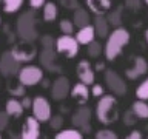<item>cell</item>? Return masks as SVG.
Returning a JSON list of instances; mask_svg holds the SVG:
<instances>
[{
  "instance_id": "16",
  "label": "cell",
  "mask_w": 148,
  "mask_h": 139,
  "mask_svg": "<svg viewBox=\"0 0 148 139\" xmlns=\"http://www.w3.org/2000/svg\"><path fill=\"white\" fill-rule=\"evenodd\" d=\"M69 94H71V97L74 100H77L79 104H82V105H85L88 102V99H90V90H88V85H85V83H82V82L76 83V85L71 88Z\"/></svg>"
},
{
  "instance_id": "1",
  "label": "cell",
  "mask_w": 148,
  "mask_h": 139,
  "mask_svg": "<svg viewBox=\"0 0 148 139\" xmlns=\"http://www.w3.org/2000/svg\"><path fill=\"white\" fill-rule=\"evenodd\" d=\"M16 31L20 40L25 42H36L39 39L37 31V12L36 9H26L17 17Z\"/></svg>"
},
{
  "instance_id": "27",
  "label": "cell",
  "mask_w": 148,
  "mask_h": 139,
  "mask_svg": "<svg viewBox=\"0 0 148 139\" xmlns=\"http://www.w3.org/2000/svg\"><path fill=\"white\" fill-rule=\"evenodd\" d=\"M25 88L26 87H23L20 82L9 83V85H8V93L12 97H23V96H25Z\"/></svg>"
},
{
  "instance_id": "44",
  "label": "cell",
  "mask_w": 148,
  "mask_h": 139,
  "mask_svg": "<svg viewBox=\"0 0 148 139\" xmlns=\"http://www.w3.org/2000/svg\"><path fill=\"white\" fill-rule=\"evenodd\" d=\"M145 40H147V43H148V30L145 31Z\"/></svg>"
},
{
  "instance_id": "4",
  "label": "cell",
  "mask_w": 148,
  "mask_h": 139,
  "mask_svg": "<svg viewBox=\"0 0 148 139\" xmlns=\"http://www.w3.org/2000/svg\"><path fill=\"white\" fill-rule=\"evenodd\" d=\"M37 53H39V50L34 45V42H25V40H22L20 43L14 45V48L11 50V54L14 56V59L18 63H25V62L28 63L31 60H34Z\"/></svg>"
},
{
  "instance_id": "9",
  "label": "cell",
  "mask_w": 148,
  "mask_h": 139,
  "mask_svg": "<svg viewBox=\"0 0 148 139\" xmlns=\"http://www.w3.org/2000/svg\"><path fill=\"white\" fill-rule=\"evenodd\" d=\"M105 83L108 87V90H111L113 94H116V96H125L128 91L125 81L114 70H105Z\"/></svg>"
},
{
  "instance_id": "24",
  "label": "cell",
  "mask_w": 148,
  "mask_h": 139,
  "mask_svg": "<svg viewBox=\"0 0 148 139\" xmlns=\"http://www.w3.org/2000/svg\"><path fill=\"white\" fill-rule=\"evenodd\" d=\"M57 14H59V9L56 3L46 2L43 5V20L45 22H54L57 19Z\"/></svg>"
},
{
  "instance_id": "3",
  "label": "cell",
  "mask_w": 148,
  "mask_h": 139,
  "mask_svg": "<svg viewBox=\"0 0 148 139\" xmlns=\"http://www.w3.org/2000/svg\"><path fill=\"white\" fill-rule=\"evenodd\" d=\"M96 118L100 124L111 125L119 119V104L113 94H103L96 105Z\"/></svg>"
},
{
  "instance_id": "10",
  "label": "cell",
  "mask_w": 148,
  "mask_h": 139,
  "mask_svg": "<svg viewBox=\"0 0 148 139\" xmlns=\"http://www.w3.org/2000/svg\"><path fill=\"white\" fill-rule=\"evenodd\" d=\"M40 65L49 73H60L62 68L57 62V51L56 48H42L39 53Z\"/></svg>"
},
{
  "instance_id": "14",
  "label": "cell",
  "mask_w": 148,
  "mask_h": 139,
  "mask_svg": "<svg viewBox=\"0 0 148 139\" xmlns=\"http://www.w3.org/2000/svg\"><path fill=\"white\" fill-rule=\"evenodd\" d=\"M147 71H148V62L145 60V57L137 56V57H134L133 65L125 71V76H127L130 81H136V79L145 76Z\"/></svg>"
},
{
  "instance_id": "46",
  "label": "cell",
  "mask_w": 148,
  "mask_h": 139,
  "mask_svg": "<svg viewBox=\"0 0 148 139\" xmlns=\"http://www.w3.org/2000/svg\"><path fill=\"white\" fill-rule=\"evenodd\" d=\"M0 23H2V17H0Z\"/></svg>"
},
{
  "instance_id": "13",
  "label": "cell",
  "mask_w": 148,
  "mask_h": 139,
  "mask_svg": "<svg viewBox=\"0 0 148 139\" xmlns=\"http://www.w3.org/2000/svg\"><path fill=\"white\" fill-rule=\"evenodd\" d=\"M20 139H40V122L32 116H28L20 130Z\"/></svg>"
},
{
  "instance_id": "39",
  "label": "cell",
  "mask_w": 148,
  "mask_h": 139,
  "mask_svg": "<svg viewBox=\"0 0 148 139\" xmlns=\"http://www.w3.org/2000/svg\"><path fill=\"white\" fill-rule=\"evenodd\" d=\"M45 3H46V0H29L31 9H40V8H43Z\"/></svg>"
},
{
  "instance_id": "21",
  "label": "cell",
  "mask_w": 148,
  "mask_h": 139,
  "mask_svg": "<svg viewBox=\"0 0 148 139\" xmlns=\"http://www.w3.org/2000/svg\"><path fill=\"white\" fill-rule=\"evenodd\" d=\"M5 113H6L9 118H20L23 114V107L20 104V100L16 99V97L8 99L6 105H5Z\"/></svg>"
},
{
  "instance_id": "25",
  "label": "cell",
  "mask_w": 148,
  "mask_h": 139,
  "mask_svg": "<svg viewBox=\"0 0 148 139\" xmlns=\"http://www.w3.org/2000/svg\"><path fill=\"white\" fill-rule=\"evenodd\" d=\"M54 139H83V134L77 128H65L59 130Z\"/></svg>"
},
{
  "instance_id": "31",
  "label": "cell",
  "mask_w": 148,
  "mask_h": 139,
  "mask_svg": "<svg viewBox=\"0 0 148 139\" xmlns=\"http://www.w3.org/2000/svg\"><path fill=\"white\" fill-rule=\"evenodd\" d=\"M96 139H119L117 133H114L113 130H108V128H103V130H99L96 133Z\"/></svg>"
},
{
  "instance_id": "11",
  "label": "cell",
  "mask_w": 148,
  "mask_h": 139,
  "mask_svg": "<svg viewBox=\"0 0 148 139\" xmlns=\"http://www.w3.org/2000/svg\"><path fill=\"white\" fill-rule=\"evenodd\" d=\"M20 63L14 59V56L11 54V51H5V53L0 56V73L5 77H11L16 76L20 71Z\"/></svg>"
},
{
  "instance_id": "36",
  "label": "cell",
  "mask_w": 148,
  "mask_h": 139,
  "mask_svg": "<svg viewBox=\"0 0 148 139\" xmlns=\"http://www.w3.org/2000/svg\"><path fill=\"white\" fill-rule=\"evenodd\" d=\"M125 6L131 11H137L142 6V0H125Z\"/></svg>"
},
{
  "instance_id": "48",
  "label": "cell",
  "mask_w": 148,
  "mask_h": 139,
  "mask_svg": "<svg viewBox=\"0 0 148 139\" xmlns=\"http://www.w3.org/2000/svg\"><path fill=\"white\" fill-rule=\"evenodd\" d=\"M0 3H2V0H0Z\"/></svg>"
},
{
  "instance_id": "47",
  "label": "cell",
  "mask_w": 148,
  "mask_h": 139,
  "mask_svg": "<svg viewBox=\"0 0 148 139\" xmlns=\"http://www.w3.org/2000/svg\"><path fill=\"white\" fill-rule=\"evenodd\" d=\"M0 139H2V134H0Z\"/></svg>"
},
{
  "instance_id": "38",
  "label": "cell",
  "mask_w": 148,
  "mask_h": 139,
  "mask_svg": "<svg viewBox=\"0 0 148 139\" xmlns=\"http://www.w3.org/2000/svg\"><path fill=\"white\" fill-rule=\"evenodd\" d=\"M103 87L100 85V83H92V90H91V94L94 97H102L103 96Z\"/></svg>"
},
{
  "instance_id": "45",
  "label": "cell",
  "mask_w": 148,
  "mask_h": 139,
  "mask_svg": "<svg viewBox=\"0 0 148 139\" xmlns=\"http://www.w3.org/2000/svg\"><path fill=\"white\" fill-rule=\"evenodd\" d=\"M143 2H145V3H147V5H148V0H143Z\"/></svg>"
},
{
  "instance_id": "37",
  "label": "cell",
  "mask_w": 148,
  "mask_h": 139,
  "mask_svg": "<svg viewBox=\"0 0 148 139\" xmlns=\"http://www.w3.org/2000/svg\"><path fill=\"white\" fill-rule=\"evenodd\" d=\"M8 124H9V116L5 111H0V133L8 127Z\"/></svg>"
},
{
  "instance_id": "12",
  "label": "cell",
  "mask_w": 148,
  "mask_h": 139,
  "mask_svg": "<svg viewBox=\"0 0 148 139\" xmlns=\"http://www.w3.org/2000/svg\"><path fill=\"white\" fill-rule=\"evenodd\" d=\"M71 91V83H69L68 77L59 76L51 85V97L54 100H63L69 96Z\"/></svg>"
},
{
  "instance_id": "6",
  "label": "cell",
  "mask_w": 148,
  "mask_h": 139,
  "mask_svg": "<svg viewBox=\"0 0 148 139\" xmlns=\"http://www.w3.org/2000/svg\"><path fill=\"white\" fill-rule=\"evenodd\" d=\"M56 51H57V54H62L68 59H74L79 54V43L76 37L66 34L57 37L56 39Z\"/></svg>"
},
{
  "instance_id": "28",
  "label": "cell",
  "mask_w": 148,
  "mask_h": 139,
  "mask_svg": "<svg viewBox=\"0 0 148 139\" xmlns=\"http://www.w3.org/2000/svg\"><path fill=\"white\" fill-rule=\"evenodd\" d=\"M86 46H88V48H86V53H88V56H90V57L96 59V57H99V56L102 54V45H100V42L92 40L91 43H88Z\"/></svg>"
},
{
  "instance_id": "7",
  "label": "cell",
  "mask_w": 148,
  "mask_h": 139,
  "mask_svg": "<svg viewBox=\"0 0 148 139\" xmlns=\"http://www.w3.org/2000/svg\"><path fill=\"white\" fill-rule=\"evenodd\" d=\"M91 108L86 105H82L80 108L76 110V113L71 116V124L76 127L82 134L91 131Z\"/></svg>"
},
{
  "instance_id": "8",
  "label": "cell",
  "mask_w": 148,
  "mask_h": 139,
  "mask_svg": "<svg viewBox=\"0 0 148 139\" xmlns=\"http://www.w3.org/2000/svg\"><path fill=\"white\" fill-rule=\"evenodd\" d=\"M32 118H36L39 122H48L51 118V105L46 97L43 96H36L32 99Z\"/></svg>"
},
{
  "instance_id": "32",
  "label": "cell",
  "mask_w": 148,
  "mask_h": 139,
  "mask_svg": "<svg viewBox=\"0 0 148 139\" xmlns=\"http://www.w3.org/2000/svg\"><path fill=\"white\" fill-rule=\"evenodd\" d=\"M49 127L53 128V130H59L63 127V116H60V114H56V116H51L49 118Z\"/></svg>"
},
{
  "instance_id": "22",
  "label": "cell",
  "mask_w": 148,
  "mask_h": 139,
  "mask_svg": "<svg viewBox=\"0 0 148 139\" xmlns=\"http://www.w3.org/2000/svg\"><path fill=\"white\" fill-rule=\"evenodd\" d=\"M122 11H123V5H120V6H117L116 9H113V11H110L106 14L105 17L110 25H113L114 28H119L122 25Z\"/></svg>"
},
{
  "instance_id": "34",
  "label": "cell",
  "mask_w": 148,
  "mask_h": 139,
  "mask_svg": "<svg viewBox=\"0 0 148 139\" xmlns=\"http://www.w3.org/2000/svg\"><path fill=\"white\" fill-rule=\"evenodd\" d=\"M136 122H137V118H136V114L133 113V110H127V111H125V114H123V124L128 125V127H131V125H134Z\"/></svg>"
},
{
  "instance_id": "18",
  "label": "cell",
  "mask_w": 148,
  "mask_h": 139,
  "mask_svg": "<svg viewBox=\"0 0 148 139\" xmlns=\"http://www.w3.org/2000/svg\"><path fill=\"white\" fill-rule=\"evenodd\" d=\"M94 39H96V32H94L92 25H86L83 28H79V31L76 34V40L79 45H88Z\"/></svg>"
},
{
  "instance_id": "19",
  "label": "cell",
  "mask_w": 148,
  "mask_h": 139,
  "mask_svg": "<svg viewBox=\"0 0 148 139\" xmlns=\"http://www.w3.org/2000/svg\"><path fill=\"white\" fill-rule=\"evenodd\" d=\"M85 2L88 5V9L96 16H103L111 8V0H85Z\"/></svg>"
},
{
  "instance_id": "35",
  "label": "cell",
  "mask_w": 148,
  "mask_h": 139,
  "mask_svg": "<svg viewBox=\"0 0 148 139\" xmlns=\"http://www.w3.org/2000/svg\"><path fill=\"white\" fill-rule=\"evenodd\" d=\"M59 3L62 5L65 9H77L79 8V0H59Z\"/></svg>"
},
{
  "instance_id": "26",
  "label": "cell",
  "mask_w": 148,
  "mask_h": 139,
  "mask_svg": "<svg viewBox=\"0 0 148 139\" xmlns=\"http://www.w3.org/2000/svg\"><path fill=\"white\" fill-rule=\"evenodd\" d=\"M3 2V11L8 14H14L22 8L23 0H2Z\"/></svg>"
},
{
  "instance_id": "41",
  "label": "cell",
  "mask_w": 148,
  "mask_h": 139,
  "mask_svg": "<svg viewBox=\"0 0 148 139\" xmlns=\"http://www.w3.org/2000/svg\"><path fill=\"white\" fill-rule=\"evenodd\" d=\"M125 139H142V133L139 131V130H133Z\"/></svg>"
},
{
  "instance_id": "43",
  "label": "cell",
  "mask_w": 148,
  "mask_h": 139,
  "mask_svg": "<svg viewBox=\"0 0 148 139\" xmlns=\"http://www.w3.org/2000/svg\"><path fill=\"white\" fill-rule=\"evenodd\" d=\"M40 83H42V87H43V88L49 87V81H48V79H45V77L42 79V82H40Z\"/></svg>"
},
{
  "instance_id": "29",
  "label": "cell",
  "mask_w": 148,
  "mask_h": 139,
  "mask_svg": "<svg viewBox=\"0 0 148 139\" xmlns=\"http://www.w3.org/2000/svg\"><path fill=\"white\" fill-rule=\"evenodd\" d=\"M59 30L62 31V34H66V36H71L74 32V23L73 20H68V19H62L59 23Z\"/></svg>"
},
{
  "instance_id": "2",
  "label": "cell",
  "mask_w": 148,
  "mask_h": 139,
  "mask_svg": "<svg viewBox=\"0 0 148 139\" xmlns=\"http://www.w3.org/2000/svg\"><path fill=\"white\" fill-rule=\"evenodd\" d=\"M130 37L131 36H130L128 30H125V28H122V26L116 28L113 32H110L108 37H106L105 48H103L106 60L117 59V56L122 53L123 46H127L130 43Z\"/></svg>"
},
{
  "instance_id": "15",
  "label": "cell",
  "mask_w": 148,
  "mask_h": 139,
  "mask_svg": "<svg viewBox=\"0 0 148 139\" xmlns=\"http://www.w3.org/2000/svg\"><path fill=\"white\" fill-rule=\"evenodd\" d=\"M76 73H77V77L80 79L82 83H85V85H92V83H94L96 71L88 60H80V62L77 63Z\"/></svg>"
},
{
  "instance_id": "40",
  "label": "cell",
  "mask_w": 148,
  "mask_h": 139,
  "mask_svg": "<svg viewBox=\"0 0 148 139\" xmlns=\"http://www.w3.org/2000/svg\"><path fill=\"white\" fill-rule=\"evenodd\" d=\"M20 104H22V107H23V110H25V108H31L32 99H31V97H28V96H23L22 100H20Z\"/></svg>"
},
{
  "instance_id": "30",
  "label": "cell",
  "mask_w": 148,
  "mask_h": 139,
  "mask_svg": "<svg viewBox=\"0 0 148 139\" xmlns=\"http://www.w3.org/2000/svg\"><path fill=\"white\" fill-rule=\"evenodd\" d=\"M136 97L140 100H148V77L136 88Z\"/></svg>"
},
{
  "instance_id": "20",
  "label": "cell",
  "mask_w": 148,
  "mask_h": 139,
  "mask_svg": "<svg viewBox=\"0 0 148 139\" xmlns=\"http://www.w3.org/2000/svg\"><path fill=\"white\" fill-rule=\"evenodd\" d=\"M90 22H91V16H90V12H88L85 8L79 6L77 9H74V16H73L74 26L83 28V26H86V25H91Z\"/></svg>"
},
{
  "instance_id": "23",
  "label": "cell",
  "mask_w": 148,
  "mask_h": 139,
  "mask_svg": "<svg viewBox=\"0 0 148 139\" xmlns=\"http://www.w3.org/2000/svg\"><path fill=\"white\" fill-rule=\"evenodd\" d=\"M131 110H133V113L136 114L137 119H148V104L145 100L137 99L136 102H133Z\"/></svg>"
},
{
  "instance_id": "5",
  "label": "cell",
  "mask_w": 148,
  "mask_h": 139,
  "mask_svg": "<svg viewBox=\"0 0 148 139\" xmlns=\"http://www.w3.org/2000/svg\"><path fill=\"white\" fill-rule=\"evenodd\" d=\"M18 82L22 83L23 87H34L37 83L42 82L43 79V70L40 67H36V65H26V67H22L20 71L17 74Z\"/></svg>"
},
{
  "instance_id": "17",
  "label": "cell",
  "mask_w": 148,
  "mask_h": 139,
  "mask_svg": "<svg viewBox=\"0 0 148 139\" xmlns=\"http://www.w3.org/2000/svg\"><path fill=\"white\" fill-rule=\"evenodd\" d=\"M92 28H94L96 36L100 37V39H105L110 34V23L105 16H96L94 22H92Z\"/></svg>"
},
{
  "instance_id": "42",
  "label": "cell",
  "mask_w": 148,
  "mask_h": 139,
  "mask_svg": "<svg viewBox=\"0 0 148 139\" xmlns=\"http://www.w3.org/2000/svg\"><path fill=\"white\" fill-rule=\"evenodd\" d=\"M96 70H97V71H100V70H105V63H103V62L96 63Z\"/></svg>"
},
{
  "instance_id": "33",
  "label": "cell",
  "mask_w": 148,
  "mask_h": 139,
  "mask_svg": "<svg viewBox=\"0 0 148 139\" xmlns=\"http://www.w3.org/2000/svg\"><path fill=\"white\" fill-rule=\"evenodd\" d=\"M40 45L42 48H56V39L49 34H45L40 37Z\"/></svg>"
}]
</instances>
